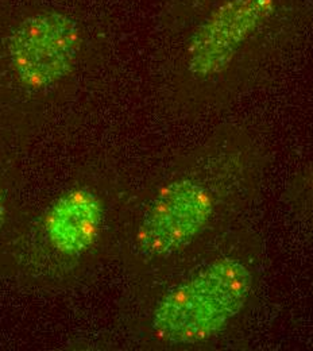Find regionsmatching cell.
I'll return each instance as SVG.
<instances>
[{
	"label": "cell",
	"mask_w": 313,
	"mask_h": 351,
	"mask_svg": "<svg viewBox=\"0 0 313 351\" xmlns=\"http://www.w3.org/2000/svg\"><path fill=\"white\" fill-rule=\"evenodd\" d=\"M251 289L253 273L246 263L231 257L215 260L158 302L151 328L172 345L205 342L243 311Z\"/></svg>",
	"instance_id": "6da1fadb"
},
{
	"label": "cell",
	"mask_w": 313,
	"mask_h": 351,
	"mask_svg": "<svg viewBox=\"0 0 313 351\" xmlns=\"http://www.w3.org/2000/svg\"><path fill=\"white\" fill-rule=\"evenodd\" d=\"M82 46L77 22L57 11L25 18L8 38L16 77L29 88L50 87L73 69Z\"/></svg>",
	"instance_id": "7a4b0ae2"
},
{
	"label": "cell",
	"mask_w": 313,
	"mask_h": 351,
	"mask_svg": "<svg viewBox=\"0 0 313 351\" xmlns=\"http://www.w3.org/2000/svg\"><path fill=\"white\" fill-rule=\"evenodd\" d=\"M215 214L212 192L200 181L179 178L165 185L147 207L136 232L146 257H171L193 243Z\"/></svg>",
	"instance_id": "3957f363"
},
{
	"label": "cell",
	"mask_w": 313,
	"mask_h": 351,
	"mask_svg": "<svg viewBox=\"0 0 313 351\" xmlns=\"http://www.w3.org/2000/svg\"><path fill=\"white\" fill-rule=\"evenodd\" d=\"M275 11V0H224L195 30L188 69L199 79L224 73L239 50Z\"/></svg>",
	"instance_id": "277c9868"
},
{
	"label": "cell",
	"mask_w": 313,
	"mask_h": 351,
	"mask_svg": "<svg viewBox=\"0 0 313 351\" xmlns=\"http://www.w3.org/2000/svg\"><path fill=\"white\" fill-rule=\"evenodd\" d=\"M103 217V203L95 192L73 189L51 206L46 218L47 238L57 252L80 256L96 242Z\"/></svg>",
	"instance_id": "5b68a950"
},
{
	"label": "cell",
	"mask_w": 313,
	"mask_h": 351,
	"mask_svg": "<svg viewBox=\"0 0 313 351\" xmlns=\"http://www.w3.org/2000/svg\"><path fill=\"white\" fill-rule=\"evenodd\" d=\"M4 220H5V202H4V193L0 188V230L4 224Z\"/></svg>",
	"instance_id": "8992f818"
}]
</instances>
